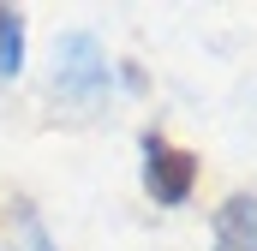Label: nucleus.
Wrapping results in <instances>:
<instances>
[{
  "instance_id": "obj_1",
  "label": "nucleus",
  "mask_w": 257,
  "mask_h": 251,
  "mask_svg": "<svg viewBox=\"0 0 257 251\" xmlns=\"http://www.w3.org/2000/svg\"><path fill=\"white\" fill-rule=\"evenodd\" d=\"M144 186L156 203H186L197 186V156L180 150V144H162V138H144Z\"/></svg>"
},
{
  "instance_id": "obj_2",
  "label": "nucleus",
  "mask_w": 257,
  "mask_h": 251,
  "mask_svg": "<svg viewBox=\"0 0 257 251\" xmlns=\"http://www.w3.org/2000/svg\"><path fill=\"white\" fill-rule=\"evenodd\" d=\"M215 239L221 251H257V197H227V209L215 215Z\"/></svg>"
},
{
  "instance_id": "obj_3",
  "label": "nucleus",
  "mask_w": 257,
  "mask_h": 251,
  "mask_svg": "<svg viewBox=\"0 0 257 251\" xmlns=\"http://www.w3.org/2000/svg\"><path fill=\"white\" fill-rule=\"evenodd\" d=\"M18 66H24V18L0 6V78H12Z\"/></svg>"
}]
</instances>
